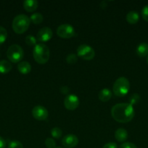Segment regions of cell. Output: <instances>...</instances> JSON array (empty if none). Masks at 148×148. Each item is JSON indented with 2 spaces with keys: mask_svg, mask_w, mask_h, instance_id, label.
<instances>
[{
  "mask_svg": "<svg viewBox=\"0 0 148 148\" xmlns=\"http://www.w3.org/2000/svg\"><path fill=\"white\" fill-rule=\"evenodd\" d=\"M112 117L119 123H127L131 121L135 115L133 106L126 103H120L113 106L111 109Z\"/></svg>",
  "mask_w": 148,
  "mask_h": 148,
  "instance_id": "obj_1",
  "label": "cell"
},
{
  "mask_svg": "<svg viewBox=\"0 0 148 148\" xmlns=\"http://www.w3.org/2000/svg\"><path fill=\"white\" fill-rule=\"evenodd\" d=\"M33 56L35 61L39 64H44L50 57L49 47L44 43H37L33 50Z\"/></svg>",
  "mask_w": 148,
  "mask_h": 148,
  "instance_id": "obj_2",
  "label": "cell"
},
{
  "mask_svg": "<svg viewBox=\"0 0 148 148\" xmlns=\"http://www.w3.org/2000/svg\"><path fill=\"white\" fill-rule=\"evenodd\" d=\"M30 24V17H28L26 14H20L13 19L12 27L15 33L17 34H22L28 29Z\"/></svg>",
  "mask_w": 148,
  "mask_h": 148,
  "instance_id": "obj_3",
  "label": "cell"
},
{
  "mask_svg": "<svg viewBox=\"0 0 148 148\" xmlns=\"http://www.w3.org/2000/svg\"><path fill=\"white\" fill-rule=\"evenodd\" d=\"M130 90V82L124 77H120L113 84V92L118 97H123L128 94Z\"/></svg>",
  "mask_w": 148,
  "mask_h": 148,
  "instance_id": "obj_4",
  "label": "cell"
},
{
  "mask_svg": "<svg viewBox=\"0 0 148 148\" xmlns=\"http://www.w3.org/2000/svg\"><path fill=\"white\" fill-rule=\"evenodd\" d=\"M7 56L12 63H20L24 56V51L20 46L13 44L7 49Z\"/></svg>",
  "mask_w": 148,
  "mask_h": 148,
  "instance_id": "obj_5",
  "label": "cell"
},
{
  "mask_svg": "<svg viewBox=\"0 0 148 148\" xmlns=\"http://www.w3.org/2000/svg\"><path fill=\"white\" fill-rule=\"evenodd\" d=\"M77 56L84 60H91L95 56V51L91 46L87 44H81L77 49Z\"/></svg>",
  "mask_w": 148,
  "mask_h": 148,
  "instance_id": "obj_6",
  "label": "cell"
},
{
  "mask_svg": "<svg viewBox=\"0 0 148 148\" xmlns=\"http://www.w3.org/2000/svg\"><path fill=\"white\" fill-rule=\"evenodd\" d=\"M57 35L62 38H71L75 36V31L71 25L62 24L57 29Z\"/></svg>",
  "mask_w": 148,
  "mask_h": 148,
  "instance_id": "obj_7",
  "label": "cell"
},
{
  "mask_svg": "<svg viewBox=\"0 0 148 148\" xmlns=\"http://www.w3.org/2000/svg\"><path fill=\"white\" fill-rule=\"evenodd\" d=\"M80 104L78 96L74 94H70L65 97L64 100V106L65 108L69 111H74L78 107Z\"/></svg>",
  "mask_w": 148,
  "mask_h": 148,
  "instance_id": "obj_8",
  "label": "cell"
},
{
  "mask_svg": "<svg viewBox=\"0 0 148 148\" xmlns=\"http://www.w3.org/2000/svg\"><path fill=\"white\" fill-rule=\"evenodd\" d=\"M32 116L38 121H45L48 118L49 113L45 107L42 106H36L32 109Z\"/></svg>",
  "mask_w": 148,
  "mask_h": 148,
  "instance_id": "obj_9",
  "label": "cell"
},
{
  "mask_svg": "<svg viewBox=\"0 0 148 148\" xmlns=\"http://www.w3.org/2000/svg\"><path fill=\"white\" fill-rule=\"evenodd\" d=\"M53 36V32L49 27H44L39 30L36 35V39L40 42H47Z\"/></svg>",
  "mask_w": 148,
  "mask_h": 148,
  "instance_id": "obj_10",
  "label": "cell"
},
{
  "mask_svg": "<svg viewBox=\"0 0 148 148\" xmlns=\"http://www.w3.org/2000/svg\"><path fill=\"white\" fill-rule=\"evenodd\" d=\"M78 138L75 134H69L63 137L62 140V145L65 148H73L78 144Z\"/></svg>",
  "mask_w": 148,
  "mask_h": 148,
  "instance_id": "obj_11",
  "label": "cell"
},
{
  "mask_svg": "<svg viewBox=\"0 0 148 148\" xmlns=\"http://www.w3.org/2000/svg\"><path fill=\"white\" fill-rule=\"evenodd\" d=\"M39 3L36 0H26L23 1V7L25 10L28 12H33L36 10Z\"/></svg>",
  "mask_w": 148,
  "mask_h": 148,
  "instance_id": "obj_12",
  "label": "cell"
},
{
  "mask_svg": "<svg viewBox=\"0 0 148 148\" xmlns=\"http://www.w3.org/2000/svg\"><path fill=\"white\" fill-rule=\"evenodd\" d=\"M115 138L119 143H123L128 138V132L125 129L119 128L115 132Z\"/></svg>",
  "mask_w": 148,
  "mask_h": 148,
  "instance_id": "obj_13",
  "label": "cell"
},
{
  "mask_svg": "<svg viewBox=\"0 0 148 148\" xmlns=\"http://www.w3.org/2000/svg\"><path fill=\"white\" fill-rule=\"evenodd\" d=\"M112 91L108 88H104L101 90L98 94V98L102 102H107L112 98Z\"/></svg>",
  "mask_w": 148,
  "mask_h": 148,
  "instance_id": "obj_14",
  "label": "cell"
},
{
  "mask_svg": "<svg viewBox=\"0 0 148 148\" xmlns=\"http://www.w3.org/2000/svg\"><path fill=\"white\" fill-rule=\"evenodd\" d=\"M17 69L19 72L23 75H27L31 71V65L28 62H20L17 64Z\"/></svg>",
  "mask_w": 148,
  "mask_h": 148,
  "instance_id": "obj_15",
  "label": "cell"
},
{
  "mask_svg": "<svg viewBox=\"0 0 148 148\" xmlns=\"http://www.w3.org/2000/svg\"><path fill=\"white\" fill-rule=\"evenodd\" d=\"M126 21L131 25H134L138 23L139 20V15L136 11H130L126 14Z\"/></svg>",
  "mask_w": 148,
  "mask_h": 148,
  "instance_id": "obj_16",
  "label": "cell"
},
{
  "mask_svg": "<svg viewBox=\"0 0 148 148\" xmlns=\"http://www.w3.org/2000/svg\"><path fill=\"white\" fill-rule=\"evenodd\" d=\"M136 54L139 57H145L148 55V44L146 43H142L136 47Z\"/></svg>",
  "mask_w": 148,
  "mask_h": 148,
  "instance_id": "obj_17",
  "label": "cell"
},
{
  "mask_svg": "<svg viewBox=\"0 0 148 148\" xmlns=\"http://www.w3.org/2000/svg\"><path fill=\"white\" fill-rule=\"evenodd\" d=\"M12 65L10 62L7 60L0 61V73L7 74L11 71Z\"/></svg>",
  "mask_w": 148,
  "mask_h": 148,
  "instance_id": "obj_18",
  "label": "cell"
},
{
  "mask_svg": "<svg viewBox=\"0 0 148 148\" xmlns=\"http://www.w3.org/2000/svg\"><path fill=\"white\" fill-rule=\"evenodd\" d=\"M30 22L33 23L35 25H39L43 22L44 17L41 13L39 12H35L33 14H31V16L30 17Z\"/></svg>",
  "mask_w": 148,
  "mask_h": 148,
  "instance_id": "obj_19",
  "label": "cell"
},
{
  "mask_svg": "<svg viewBox=\"0 0 148 148\" xmlns=\"http://www.w3.org/2000/svg\"><path fill=\"white\" fill-rule=\"evenodd\" d=\"M51 134H52V137L55 139H59L62 137V131L61 130V129H59V127H53V128L51 130Z\"/></svg>",
  "mask_w": 148,
  "mask_h": 148,
  "instance_id": "obj_20",
  "label": "cell"
},
{
  "mask_svg": "<svg viewBox=\"0 0 148 148\" xmlns=\"http://www.w3.org/2000/svg\"><path fill=\"white\" fill-rule=\"evenodd\" d=\"M140 101V95L138 93H133L129 98V104L133 106L134 105H136Z\"/></svg>",
  "mask_w": 148,
  "mask_h": 148,
  "instance_id": "obj_21",
  "label": "cell"
},
{
  "mask_svg": "<svg viewBox=\"0 0 148 148\" xmlns=\"http://www.w3.org/2000/svg\"><path fill=\"white\" fill-rule=\"evenodd\" d=\"M7 38V31L4 27L0 26V46L5 42Z\"/></svg>",
  "mask_w": 148,
  "mask_h": 148,
  "instance_id": "obj_22",
  "label": "cell"
},
{
  "mask_svg": "<svg viewBox=\"0 0 148 148\" xmlns=\"http://www.w3.org/2000/svg\"><path fill=\"white\" fill-rule=\"evenodd\" d=\"M36 42H37L36 38L31 36V35H29V36H27L26 37V43L27 45H28L29 46H35L37 44Z\"/></svg>",
  "mask_w": 148,
  "mask_h": 148,
  "instance_id": "obj_23",
  "label": "cell"
},
{
  "mask_svg": "<svg viewBox=\"0 0 148 148\" xmlns=\"http://www.w3.org/2000/svg\"><path fill=\"white\" fill-rule=\"evenodd\" d=\"M78 61V56L75 55V53H70L67 56L66 62L69 64H74Z\"/></svg>",
  "mask_w": 148,
  "mask_h": 148,
  "instance_id": "obj_24",
  "label": "cell"
},
{
  "mask_svg": "<svg viewBox=\"0 0 148 148\" xmlns=\"http://www.w3.org/2000/svg\"><path fill=\"white\" fill-rule=\"evenodd\" d=\"M45 146L47 148H56V142L53 138L48 137L44 142Z\"/></svg>",
  "mask_w": 148,
  "mask_h": 148,
  "instance_id": "obj_25",
  "label": "cell"
},
{
  "mask_svg": "<svg viewBox=\"0 0 148 148\" xmlns=\"http://www.w3.org/2000/svg\"><path fill=\"white\" fill-rule=\"evenodd\" d=\"M8 148H23V145L20 141L12 140L9 143Z\"/></svg>",
  "mask_w": 148,
  "mask_h": 148,
  "instance_id": "obj_26",
  "label": "cell"
},
{
  "mask_svg": "<svg viewBox=\"0 0 148 148\" xmlns=\"http://www.w3.org/2000/svg\"><path fill=\"white\" fill-rule=\"evenodd\" d=\"M142 18L146 22H148V4L145 6L142 10Z\"/></svg>",
  "mask_w": 148,
  "mask_h": 148,
  "instance_id": "obj_27",
  "label": "cell"
},
{
  "mask_svg": "<svg viewBox=\"0 0 148 148\" xmlns=\"http://www.w3.org/2000/svg\"><path fill=\"white\" fill-rule=\"evenodd\" d=\"M119 148H137V147L133 143L126 142V143H123V144L120 145Z\"/></svg>",
  "mask_w": 148,
  "mask_h": 148,
  "instance_id": "obj_28",
  "label": "cell"
},
{
  "mask_svg": "<svg viewBox=\"0 0 148 148\" xmlns=\"http://www.w3.org/2000/svg\"><path fill=\"white\" fill-rule=\"evenodd\" d=\"M102 148H118V146L115 143H107L103 146Z\"/></svg>",
  "mask_w": 148,
  "mask_h": 148,
  "instance_id": "obj_29",
  "label": "cell"
},
{
  "mask_svg": "<svg viewBox=\"0 0 148 148\" xmlns=\"http://www.w3.org/2000/svg\"><path fill=\"white\" fill-rule=\"evenodd\" d=\"M59 90H60L61 93H62V94H68L70 91V89L68 88V87H67V86L60 87V89Z\"/></svg>",
  "mask_w": 148,
  "mask_h": 148,
  "instance_id": "obj_30",
  "label": "cell"
},
{
  "mask_svg": "<svg viewBox=\"0 0 148 148\" xmlns=\"http://www.w3.org/2000/svg\"><path fill=\"white\" fill-rule=\"evenodd\" d=\"M6 145H7V143H6L3 137H0V148H5Z\"/></svg>",
  "mask_w": 148,
  "mask_h": 148,
  "instance_id": "obj_31",
  "label": "cell"
},
{
  "mask_svg": "<svg viewBox=\"0 0 148 148\" xmlns=\"http://www.w3.org/2000/svg\"><path fill=\"white\" fill-rule=\"evenodd\" d=\"M147 64H148V56H147Z\"/></svg>",
  "mask_w": 148,
  "mask_h": 148,
  "instance_id": "obj_32",
  "label": "cell"
},
{
  "mask_svg": "<svg viewBox=\"0 0 148 148\" xmlns=\"http://www.w3.org/2000/svg\"><path fill=\"white\" fill-rule=\"evenodd\" d=\"M56 148H62V147H57Z\"/></svg>",
  "mask_w": 148,
  "mask_h": 148,
  "instance_id": "obj_33",
  "label": "cell"
}]
</instances>
